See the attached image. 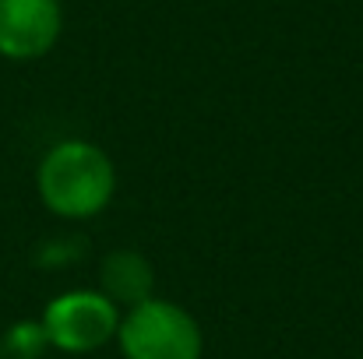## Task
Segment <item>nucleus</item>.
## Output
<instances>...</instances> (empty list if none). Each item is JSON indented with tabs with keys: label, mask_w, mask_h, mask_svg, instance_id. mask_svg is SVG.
<instances>
[{
	"label": "nucleus",
	"mask_w": 363,
	"mask_h": 359,
	"mask_svg": "<svg viewBox=\"0 0 363 359\" xmlns=\"http://www.w3.org/2000/svg\"><path fill=\"white\" fill-rule=\"evenodd\" d=\"M35 194L43 208L64 222L96 219L117 194V166L96 141L64 137L43 152L35 166Z\"/></svg>",
	"instance_id": "nucleus-1"
},
{
	"label": "nucleus",
	"mask_w": 363,
	"mask_h": 359,
	"mask_svg": "<svg viewBox=\"0 0 363 359\" xmlns=\"http://www.w3.org/2000/svg\"><path fill=\"white\" fill-rule=\"evenodd\" d=\"M99 292H106L121 310H130L155 296V268L141 250H110L99 264Z\"/></svg>",
	"instance_id": "nucleus-5"
},
{
	"label": "nucleus",
	"mask_w": 363,
	"mask_h": 359,
	"mask_svg": "<svg viewBox=\"0 0 363 359\" xmlns=\"http://www.w3.org/2000/svg\"><path fill=\"white\" fill-rule=\"evenodd\" d=\"M117 346L123 359H201L205 338L191 310L152 296L121 314Z\"/></svg>",
	"instance_id": "nucleus-2"
},
{
	"label": "nucleus",
	"mask_w": 363,
	"mask_h": 359,
	"mask_svg": "<svg viewBox=\"0 0 363 359\" xmlns=\"http://www.w3.org/2000/svg\"><path fill=\"white\" fill-rule=\"evenodd\" d=\"M64 32L60 0H0V57L32 64L50 57Z\"/></svg>",
	"instance_id": "nucleus-4"
},
{
	"label": "nucleus",
	"mask_w": 363,
	"mask_h": 359,
	"mask_svg": "<svg viewBox=\"0 0 363 359\" xmlns=\"http://www.w3.org/2000/svg\"><path fill=\"white\" fill-rule=\"evenodd\" d=\"M50 349V338L43 331V321H18L4 331L0 353L4 359H39Z\"/></svg>",
	"instance_id": "nucleus-6"
},
{
	"label": "nucleus",
	"mask_w": 363,
	"mask_h": 359,
	"mask_svg": "<svg viewBox=\"0 0 363 359\" xmlns=\"http://www.w3.org/2000/svg\"><path fill=\"white\" fill-rule=\"evenodd\" d=\"M39 321L50 338V349L85 356L117 338L121 307L99 289H71L53 296Z\"/></svg>",
	"instance_id": "nucleus-3"
}]
</instances>
